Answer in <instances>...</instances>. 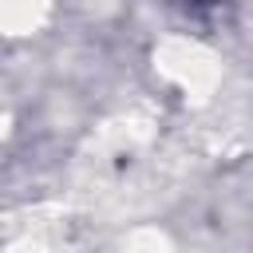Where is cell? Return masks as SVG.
I'll return each mask as SVG.
<instances>
[{"instance_id":"6da1fadb","label":"cell","mask_w":253,"mask_h":253,"mask_svg":"<svg viewBox=\"0 0 253 253\" xmlns=\"http://www.w3.org/2000/svg\"><path fill=\"white\" fill-rule=\"evenodd\" d=\"M158 67H162V75H166L174 87L194 91V95L210 91V83H213V75H217L213 59H210L206 47L194 43V40H166V43H162Z\"/></svg>"},{"instance_id":"7a4b0ae2","label":"cell","mask_w":253,"mask_h":253,"mask_svg":"<svg viewBox=\"0 0 253 253\" xmlns=\"http://www.w3.org/2000/svg\"><path fill=\"white\" fill-rule=\"evenodd\" d=\"M51 0H4V24L12 28V36H32V28L43 24Z\"/></svg>"}]
</instances>
